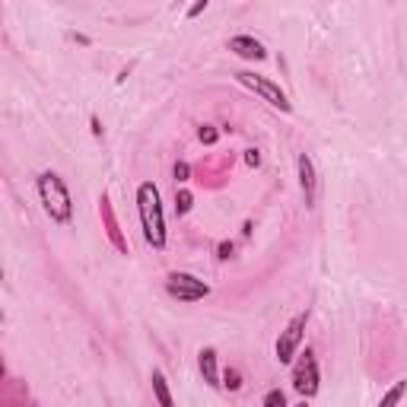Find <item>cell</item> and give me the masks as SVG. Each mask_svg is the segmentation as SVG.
<instances>
[{
    "label": "cell",
    "instance_id": "cell-19",
    "mask_svg": "<svg viewBox=\"0 0 407 407\" xmlns=\"http://www.w3.org/2000/svg\"><path fill=\"white\" fill-rule=\"evenodd\" d=\"M245 163H249L251 169L261 166V153H258V150H245Z\"/></svg>",
    "mask_w": 407,
    "mask_h": 407
},
{
    "label": "cell",
    "instance_id": "cell-17",
    "mask_svg": "<svg viewBox=\"0 0 407 407\" xmlns=\"http://www.w3.org/2000/svg\"><path fill=\"white\" fill-rule=\"evenodd\" d=\"M172 172H175V181H188V172H191V169H188V163H175Z\"/></svg>",
    "mask_w": 407,
    "mask_h": 407
},
{
    "label": "cell",
    "instance_id": "cell-13",
    "mask_svg": "<svg viewBox=\"0 0 407 407\" xmlns=\"http://www.w3.org/2000/svg\"><path fill=\"white\" fill-rule=\"evenodd\" d=\"M191 207H194V197H191V191H175V213H188Z\"/></svg>",
    "mask_w": 407,
    "mask_h": 407
},
{
    "label": "cell",
    "instance_id": "cell-7",
    "mask_svg": "<svg viewBox=\"0 0 407 407\" xmlns=\"http://www.w3.org/2000/svg\"><path fill=\"white\" fill-rule=\"evenodd\" d=\"M296 169H299V185H302L306 207H315V201H318V175H315V163H312L309 153H299Z\"/></svg>",
    "mask_w": 407,
    "mask_h": 407
},
{
    "label": "cell",
    "instance_id": "cell-2",
    "mask_svg": "<svg viewBox=\"0 0 407 407\" xmlns=\"http://www.w3.org/2000/svg\"><path fill=\"white\" fill-rule=\"evenodd\" d=\"M38 197H42V207H45V213L54 223H70V217H74V201H70V191L58 172L38 175Z\"/></svg>",
    "mask_w": 407,
    "mask_h": 407
},
{
    "label": "cell",
    "instance_id": "cell-1",
    "mask_svg": "<svg viewBox=\"0 0 407 407\" xmlns=\"http://www.w3.org/2000/svg\"><path fill=\"white\" fill-rule=\"evenodd\" d=\"M137 210H140V223H144V235L153 249H166V217H163V201H159V188L153 181H144L137 188Z\"/></svg>",
    "mask_w": 407,
    "mask_h": 407
},
{
    "label": "cell",
    "instance_id": "cell-11",
    "mask_svg": "<svg viewBox=\"0 0 407 407\" xmlns=\"http://www.w3.org/2000/svg\"><path fill=\"white\" fill-rule=\"evenodd\" d=\"M404 392H407V379H401V382H394L388 392L382 394V401H379V407H398L401 404V398H404Z\"/></svg>",
    "mask_w": 407,
    "mask_h": 407
},
{
    "label": "cell",
    "instance_id": "cell-20",
    "mask_svg": "<svg viewBox=\"0 0 407 407\" xmlns=\"http://www.w3.org/2000/svg\"><path fill=\"white\" fill-rule=\"evenodd\" d=\"M207 10V0H197L194 7H188V16H197V13H204Z\"/></svg>",
    "mask_w": 407,
    "mask_h": 407
},
{
    "label": "cell",
    "instance_id": "cell-10",
    "mask_svg": "<svg viewBox=\"0 0 407 407\" xmlns=\"http://www.w3.org/2000/svg\"><path fill=\"white\" fill-rule=\"evenodd\" d=\"M153 394H156L159 407H175L172 404V394H169V385H166V376L159 369H153Z\"/></svg>",
    "mask_w": 407,
    "mask_h": 407
},
{
    "label": "cell",
    "instance_id": "cell-15",
    "mask_svg": "<svg viewBox=\"0 0 407 407\" xmlns=\"http://www.w3.org/2000/svg\"><path fill=\"white\" fill-rule=\"evenodd\" d=\"M264 407H290L287 404V394L280 392V388H271V392L264 394Z\"/></svg>",
    "mask_w": 407,
    "mask_h": 407
},
{
    "label": "cell",
    "instance_id": "cell-12",
    "mask_svg": "<svg viewBox=\"0 0 407 407\" xmlns=\"http://www.w3.org/2000/svg\"><path fill=\"white\" fill-rule=\"evenodd\" d=\"M102 213H106V223H108V235H112V242L115 245H118L121 251H128V245H124V242H121V233H118V223H115V217H112V210H108V197L102 194Z\"/></svg>",
    "mask_w": 407,
    "mask_h": 407
},
{
    "label": "cell",
    "instance_id": "cell-4",
    "mask_svg": "<svg viewBox=\"0 0 407 407\" xmlns=\"http://www.w3.org/2000/svg\"><path fill=\"white\" fill-rule=\"evenodd\" d=\"M235 80H239L242 86H249L251 92H258V96L264 99V102H271L274 108H280V112H290V99H287V92L280 90L277 83H271V80H264V76H258V74H249V70H239L235 74Z\"/></svg>",
    "mask_w": 407,
    "mask_h": 407
},
{
    "label": "cell",
    "instance_id": "cell-21",
    "mask_svg": "<svg viewBox=\"0 0 407 407\" xmlns=\"http://www.w3.org/2000/svg\"><path fill=\"white\" fill-rule=\"evenodd\" d=\"M90 124H92V134H96V137H102V121H99V115H92V118H90Z\"/></svg>",
    "mask_w": 407,
    "mask_h": 407
},
{
    "label": "cell",
    "instance_id": "cell-16",
    "mask_svg": "<svg viewBox=\"0 0 407 407\" xmlns=\"http://www.w3.org/2000/svg\"><path fill=\"white\" fill-rule=\"evenodd\" d=\"M197 137H201V144H207V147H210V144H217V137H219V131H217V128H213V124H204V128H201V131H197Z\"/></svg>",
    "mask_w": 407,
    "mask_h": 407
},
{
    "label": "cell",
    "instance_id": "cell-3",
    "mask_svg": "<svg viewBox=\"0 0 407 407\" xmlns=\"http://www.w3.org/2000/svg\"><path fill=\"white\" fill-rule=\"evenodd\" d=\"M166 290H169V296L178 302H197V299H207V296H210V287H207L204 280H197L194 274H181V271L169 274Z\"/></svg>",
    "mask_w": 407,
    "mask_h": 407
},
{
    "label": "cell",
    "instance_id": "cell-5",
    "mask_svg": "<svg viewBox=\"0 0 407 407\" xmlns=\"http://www.w3.org/2000/svg\"><path fill=\"white\" fill-rule=\"evenodd\" d=\"M293 388L302 394V398L318 394V360H315V350L306 347V354H302L299 363L293 366Z\"/></svg>",
    "mask_w": 407,
    "mask_h": 407
},
{
    "label": "cell",
    "instance_id": "cell-9",
    "mask_svg": "<svg viewBox=\"0 0 407 407\" xmlns=\"http://www.w3.org/2000/svg\"><path fill=\"white\" fill-rule=\"evenodd\" d=\"M197 366H201V376H204V382L210 385V388H223V382H219V369H217V350L204 347L201 354H197Z\"/></svg>",
    "mask_w": 407,
    "mask_h": 407
},
{
    "label": "cell",
    "instance_id": "cell-22",
    "mask_svg": "<svg viewBox=\"0 0 407 407\" xmlns=\"http://www.w3.org/2000/svg\"><path fill=\"white\" fill-rule=\"evenodd\" d=\"M296 407H306V401H302V404H296Z\"/></svg>",
    "mask_w": 407,
    "mask_h": 407
},
{
    "label": "cell",
    "instance_id": "cell-8",
    "mask_svg": "<svg viewBox=\"0 0 407 407\" xmlns=\"http://www.w3.org/2000/svg\"><path fill=\"white\" fill-rule=\"evenodd\" d=\"M229 51L239 54V58H245V60H264L267 58L264 45L258 42L255 35H233L229 38Z\"/></svg>",
    "mask_w": 407,
    "mask_h": 407
},
{
    "label": "cell",
    "instance_id": "cell-6",
    "mask_svg": "<svg viewBox=\"0 0 407 407\" xmlns=\"http://www.w3.org/2000/svg\"><path fill=\"white\" fill-rule=\"evenodd\" d=\"M306 324H309V312H299V315L293 318V322L280 331L277 338V360L280 363H290L296 356V350H299V340H302V331H306Z\"/></svg>",
    "mask_w": 407,
    "mask_h": 407
},
{
    "label": "cell",
    "instance_id": "cell-18",
    "mask_svg": "<svg viewBox=\"0 0 407 407\" xmlns=\"http://www.w3.org/2000/svg\"><path fill=\"white\" fill-rule=\"evenodd\" d=\"M233 251H235V245H233V242H219L217 258H223V261H226V258H233Z\"/></svg>",
    "mask_w": 407,
    "mask_h": 407
},
{
    "label": "cell",
    "instance_id": "cell-14",
    "mask_svg": "<svg viewBox=\"0 0 407 407\" xmlns=\"http://www.w3.org/2000/svg\"><path fill=\"white\" fill-rule=\"evenodd\" d=\"M223 388H229V392H239V388H242V372L229 366V369L223 372Z\"/></svg>",
    "mask_w": 407,
    "mask_h": 407
}]
</instances>
